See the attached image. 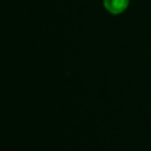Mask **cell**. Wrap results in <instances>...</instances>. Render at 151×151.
Listing matches in <instances>:
<instances>
[{"instance_id": "cell-1", "label": "cell", "mask_w": 151, "mask_h": 151, "mask_svg": "<svg viewBox=\"0 0 151 151\" xmlns=\"http://www.w3.org/2000/svg\"><path fill=\"white\" fill-rule=\"evenodd\" d=\"M130 0H104V7L110 12L111 14H120L123 13L127 6Z\"/></svg>"}]
</instances>
